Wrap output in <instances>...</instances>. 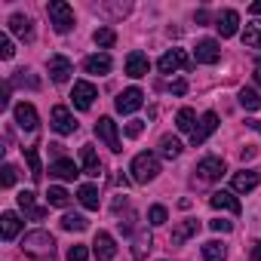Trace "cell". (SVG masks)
Returning a JSON list of instances; mask_svg holds the SVG:
<instances>
[{"instance_id": "1", "label": "cell", "mask_w": 261, "mask_h": 261, "mask_svg": "<svg viewBox=\"0 0 261 261\" xmlns=\"http://www.w3.org/2000/svg\"><path fill=\"white\" fill-rule=\"evenodd\" d=\"M129 172H133V181L148 185V181H154V178L160 175V157L151 154V151H142V154H136V160H133V166H129Z\"/></svg>"}, {"instance_id": "2", "label": "cell", "mask_w": 261, "mask_h": 261, "mask_svg": "<svg viewBox=\"0 0 261 261\" xmlns=\"http://www.w3.org/2000/svg\"><path fill=\"white\" fill-rule=\"evenodd\" d=\"M46 16H49V25L56 28V34H68L74 28V10L65 4V0H49Z\"/></svg>"}, {"instance_id": "3", "label": "cell", "mask_w": 261, "mask_h": 261, "mask_svg": "<svg viewBox=\"0 0 261 261\" xmlns=\"http://www.w3.org/2000/svg\"><path fill=\"white\" fill-rule=\"evenodd\" d=\"M22 249L31 252V255H53L56 240H53V233H46V230H31V233H25Z\"/></svg>"}, {"instance_id": "4", "label": "cell", "mask_w": 261, "mask_h": 261, "mask_svg": "<svg viewBox=\"0 0 261 261\" xmlns=\"http://www.w3.org/2000/svg\"><path fill=\"white\" fill-rule=\"evenodd\" d=\"M95 139L105 142L114 154L123 151V145H120V133H117V123H114L111 117H98V123H95Z\"/></svg>"}, {"instance_id": "5", "label": "cell", "mask_w": 261, "mask_h": 261, "mask_svg": "<svg viewBox=\"0 0 261 261\" xmlns=\"http://www.w3.org/2000/svg\"><path fill=\"white\" fill-rule=\"evenodd\" d=\"M142 105H145V92H142L139 86H129V89H123V92L117 95V101H114V108H117L120 114H136Z\"/></svg>"}, {"instance_id": "6", "label": "cell", "mask_w": 261, "mask_h": 261, "mask_svg": "<svg viewBox=\"0 0 261 261\" xmlns=\"http://www.w3.org/2000/svg\"><path fill=\"white\" fill-rule=\"evenodd\" d=\"M49 120H53V129H56L59 136H74L77 133V120H74V114L65 105H56L53 114H49Z\"/></svg>"}, {"instance_id": "7", "label": "cell", "mask_w": 261, "mask_h": 261, "mask_svg": "<svg viewBox=\"0 0 261 261\" xmlns=\"http://www.w3.org/2000/svg\"><path fill=\"white\" fill-rule=\"evenodd\" d=\"M95 98H98V89H95L92 83H86V80H77V83H74V89H71V101H74L77 111H89Z\"/></svg>"}, {"instance_id": "8", "label": "cell", "mask_w": 261, "mask_h": 261, "mask_svg": "<svg viewBox=\"0 0 261 261\" xmlns=\"http://www.w3.org/2000/svg\"><path fill=\"white\" fill-rule=\"evenodd\" d=\"M215 129H218V114H215V111H206V114L200 117L197 129L191 133V145H194V148H197V145H203V142L215 133Z\"/></svg>"}, {"instance_id": "9", "label": "cell", "mask_w": 261, "mask_h": 261, "mask_svg": "<svg viewBox=\"0 0 261 261\" xmlns=\"http://www.w3.org/2000/svg\"><path fill=\"white\" fill-rule=\"evenodd\" d=\"M13 114H16V123L25 129V133H34V129L40 126V117H37V108L31 105V101H19L16 108H13Z\"/></svg>"}, {"instance_id": "10", "label": "cell", "mask_w": 261, "mask_h": 261, "mask_svg": "<svg viewBox=\"0 0 261 261\" xmlns=\"http://www.w3.org/2000/svg\"><path fill=\"white\" fill-rule=\"evenodd\" d=\"M157 68H160V74H175V71L188 68V53H185V49H166V53L160 56Z\"/></svg>"}, {"instance_id": "11", "label": "cell", "mask_w": 261, "mask_h": 261, "mask_svg": "<svg viewBox=\"0 0 261 261\" xmlns=\"http://www.w3.org/2000/svg\"><path fill=\"white\" fill-rule=\"evenodd\" d=\"M92 255L98 261H114L117 258V246H114V237L108 230H98L95 240H92Z\"/></svg>"}, {"instance_id": "12", "label": "cell", "mask_w": 261, "mask_h": 261, "mask_svg": "<svg viewBox=\"0 0 261 261\" xmlns=\"http://www.w3.org/2000/svg\"><path fill=\"white\" fill-rule=\"evenodd\" d=\"M194 56H197V62H200V65H215V62L221 59V46H218V40L206 37V40H200V43H197Z\"/></svg>"}, {"instance_id": "13", "label": "cell", "mask_w": 261, "mask_h": 261, "mask_svg": "<svg viewBox=\"0 0 261 261\" xmlns=\"http://www.w3.org/2000/svg\"><path fill=\"white\" fill-rule=\"evenodd\" d=\"M197 172H200L203 181H218L227 169H224V160H221V157H206V160H200Z\"/></svg>"}, {"instance_id": "14", "label": "cell", "mask_w": 261, "mask_h": 261, "mask_svg": "<svg viewBox=\"0 0 261 261\" xmlns=\"http://www.w3.org/2000/svg\"><path fill=\"white\" fill-rule=\"evenodd\" d=\"M49 175L59 178V181H74V178L80 175V169L74 166V160L62 157V160H53V163H49Z\"/></svg>"}, {"instance_id": "15", "label": "cell", "mask_w": 261, "mask_h": 261, "mask_svg": "<svg viewBox=\"0 0 261 261\" xmlns=\"http://www.w3.org/2000/svg\"><path fill=\"white\" fill-rule=\"evenodd\" d=\"M148 71H151V62H148V56L145 53H129L126 56V74L129 77H148Z\"/></svg>"}, {"instance_id": "16", "label": "cell", "mask_w": 261, "mask_h": 261, "mask_svg": "<svg viewBox=\"0 0 261 261\" xmlns=\"http://www.w3.org/2000/svg\"><path fill=\"white\" fill-rule=\"evenodd\" d=\"M71 74H74L71 59H65V56H53V59H49V77H53L56 83H68Z\"/></svg>"}, {"instance_id": "17", "label": "cell", "mask_w": 261, "mask_h": 261, "mask_svg": "<svg viewBox=\"0 0 261 261\" xmlns=\"http://www.w3.org/2000/svg\"><path fill=\"white\" fill-rule=\"evenodd\" d=\"M209 203H212V209H224L230 215H240V200L233 197V191H215L209 197Z\"/></svg>"}, {"instance_id": "18", "label": "cell", "mask_w": 261, "mask_h": 261, "mask_svg": "<svg viewBox=\"0 0 261 261\" xmlns=\"http://www.w3.org/2000/svg\"><path fill=\"white\" fill-rule=\"evenodd\" d=\"M16 203H19V209H22V212H25L28 218H34V221H40V218L46 215V209L34 203V191H19V197H16Z\"/></svg>"}, {"instance_id": "19", "label": "cell", "mask_w": 261, "mask_h": 261, "mask_svg": "<svg viewBox=\"0 0 261 261\" xmlns=\"http://www.w3.org/2000/svg\"><path fill=\"white\" fill-rule=\"evenodd\" d=\"M19 230H22V218L16 212H4V215H0V237H4L7 243H13L19 237Z\"/></svg>"}, {"instance_id": "20", "label": "cell", "mask_w": 261, "mask_h": 261, "mask_svg": "<svg viewBox=\"0 0 261 261\" xmlns=\"http://www.w3.org/2000/svg\"><path fill=\"white\" fill-rule=\"evenodd\" d=\"M215 28H218L221 37H233V34L240 31V16H237V10H224V13L218 16Z\"/></svg>"}, {"instance_id": "21", "label": "cell", "mask_w": 261, "mask_h": 261, "mask_svg": "<svg viewBox=\"0 0 261 261\" xmlns=\"http://www.w3.org/2000/svg\"><path fill=\"white\" fill-rule=\"evenodd\" d=\"M10 31H13L16 37H22V40H31V37H34V22H31L28 16H22V13H13V16H10Z\"/></svg>"}, {"instance_id": "22", "label": "cell", "mask_w": 261, "mask_h": 261, "mask_svg": "<svg viewBox=\"0 0 261 261\" xmlns=\"http://www.w3.org/2000/svg\"><path fill=\"white\" fill-rule=\"evenodd\" d=\"M258 172H252V169H243V172H237L233 175V194H249V191H255L258 188Z\"/></svg>"}, {"instance_id": "23", "label": "cell", "mask_w": 261, "mask_h": 261, "mask_svg": "<svg viewBox=\"0 0 261 261\" xmlns=\"http://www.w3.org/2000/svg\"><path fill=\"white\" fill-rule=\"evenodd\" d=\"M83 71H86V74H98V77L108 74V71H111V56H108V53H95V56H89V59L83 62Z\"/></svg>"}, {"instance_id": "24", "label": "cell", "mask_w": 261, "mask_h": 261, "mask_svg": "<svg viewBox=\"0 0 261 261\" xmlns=\"http://www.w3.org/2000/svg\"><path fill=\"white\" fill-rule=\"evenodd\" d=\"M80 157H83V172L92 175V178H98V175H101V160H98V154L92 151V145H83Z\"/></svg>"}, {"instance_id": "25", "label": "cell", "mask_w": 261, "mask_h": 261, "mask_svg": "<svg viewBox=\"0 0 261 261\" xmlns=\"http://www.w3.org/2000/svg\"><path fill=\"white\" fill-rule=\"evenodd\" d=\"M197 230H200V221H194V218H188V221H181L175 230H172V243L175 246H181L188 237H197Z\"/></svg>"}, {"instance_id": "26", "label": "cell", "mask_w": 261, "mask_h": 261, "mask_svg": "<svg viewBox=\"0 0 261 261\" xmlns=\"http://www.w3.org/2000/svg\"><path fill=\"white\" fill-rule=\"evenodd\" d=\"M197 114H194V108H181L178 111V117H175V126H178V133H194L197 129Z\"/></svg>"}, {"instance_id": "27", "label": "cell", "mask_w": 261, "mask_h": 261, "mask_svg": "<svg viewBox=\"0 0 261 261\" xmlns=\"http://www.w3.org/2000/svg\"><path fill=\"white\" fill-rule=\"evenodd\" d=\"M203 258L206 261H224L227 258V246L218 243V240H209V243H203Z\"/></svg>"}, {"instance_id": "28", "label": "cell", "mask_w": 261, "mask_h": 261, "mask_svg": "<svg viewBox=\"0 0 261 261\" xmlns=\"http://www.w3.org/2000/svg\"><path fill=\"white\" fill-rule=\"evenodd\" d=\"M46 203H49V206H56V209H65V206L71 203V194H68L65 188H59V185H53V188L46 191Z\"/></svg>"}, {"instance_id": "29", "label": "cell", "mask_w": 261, "mask_h": 261, "mask_svg": "<svg viewBox=\"0 0 261 261\" xmlns=\"http://www.w3.org/2000/svg\"><path fill=\"white\" fill-rule=\"evenodd\" d=\"M178 154H181V142H178V139H172V136H163V139H160V157L175 160Z\"/></svg>"}, {"instance_id": "30", "label": "cell", "mask_w": 261, "mask_h": 261, "mask_svg": "<svg viewBox=\"0 0 261 261\" xmlns=\"http://www.w3.org/2000/svg\"><path fill=\"white\" fill-rule=\"evenodd\" d=\"M77 200L83 203V209H98V191H95L92 185H80Z\"/></svg>"}, {"instance_id": "31", "label": "cell", "mask_w": 261, "mask_h": 261, "mask_svg": "<svg viewBox=\"0 0 261 261\" xmlns=\"http://www.w3.org/2000/svg\"><path fill=\"white\" fill-rule=\"evenodd\" d=\"M25 160H28L31 178H34V181H40V178H43V166H40V154H37V148H25Z\"/></svg>"}, {"instance_id": "32", "label": "cell", "mask_w": 261, "mask_h": 261, "mask_svg": "<svg viewBox=\"0 0 261 261\" xmlns=\"http://www.w3.org/2000/svg\"><path fill=\"white\" fill-rule=\"evenodd\" d=\"M62 227H65V230H77V233H80V230H86V227H89V221H86L83 215H77V212H65V215H62Z\"/></svg>"}, {"instance_id": "33", "label": "cell", "mask_w": 261, "mask_h": 261, "mask_svg": "<svg viewBox=\"0 0 261 261\" xmlns=\"http://www.w3.org/2000/svg\"><path fill=\"white\" fill-rule=\"evenodd\" d=\"M240 105H243L246 111H258V108H261V95H258L255 89L243 86V89H240Z\"/></svg>"}, {"instance_id": "34", "label": "cell", "mask_w": 261, "mask_h": 261, "mask_svg": "<svg viewBox=\"0 0 261 261\" xmlns=\"http://www.w3.org/2000/svg\"><path fill=\"white\" fill-rule=\"evenodd\" d=\"M243 43L252 46V49H261V25H258V22L246 25V31H243Z\"/></svg>"}, {"instance_id": "35", "label": "cell", "mask_w": 261, "mask_h": 261, "mask_svg": "<svg viewBox=\"0 0 261 261\" xmlns=\"http://www.w3.org/2000/svg\"><path fill=\"white\" fill-rule=\"evenodd\" d=\"M92 40H95L98 49H111L114 40H117V34H114V28H98V31L92 34Z\"/></svg>"}, {"instance_id": "36", "label": "cell", "mask_w": 261, "mask_h": 261, "mask_svg": "<svg viewBox=\"0 0 261 261\" xmlns=\"http://www.w3.org/2000/svg\"><path fill=\"white\" fill-rule=\"evenodd\" d=\"M151 246H154V240H151V233H148V230H142V233L136 237V246H133V255H136V258L142 261V258L148 255V249H151Z\"/></svg>"}, {"instance_id": "37", "label": "cell", "mask_w": 261, "mask_h": 261, "mask_svg": "<svg viewBox=\"0 0 261 261\" xmlns=\"http://www.w3.org/2000/svg\"><path fill=\"white\" fill-rule=\"evenodd\" d=\"M148 221H151L154 227L166 224V221H169V212H166V206H151V209H148Z\"/></svg>"}, {"instance_id": "38", "label": "cell", "mask_w": 261, "mask_h": 261, "mask_svg": "<svg viewBox=\"0 0 261 261\" xmlns=\"http://www.w3.org/2000/svg\"><path fill=\"white\" fill-rule=\"evenodd\" d=\"M16 178H19V169H16L13 163H4V169H0V185H4V188H13Z\"/></svg>"}, {"instance_id": "39", "label": "cell", "mask_w": 261, "mask_h": 261, "mask_svg": "<svg viewBox=\"0 0 261 261\" xmlns=\"http://www.w3.org/2000/svg\"><path fill=\"white\" fill-rule=\"evenodd\" d=\"M16 56V46H13V40L7 37V34H0V59H13Z\"/></svg>"}, {"instance_id": "40", "label": "cell", "mask_w": 261, "mask_h": 261, "mask_svg": "<svg viewBox=\"0 0 261 261\" xmlns=\"http://www.w3.org/2000/svg\"><path fill=\"white\" fill-rule=\"evenodd\" d=\"M142 133H145V120H129L126 123V136L129 139H139Z\"/></svg>"}, {"instance_id": "41", "label": "cell", "mask_w": 261, "mask_h": 261, "mask_svg": "<svg viewBox=\"0 0 261 261\" xmlns=\"http://www.w3.org/2000/svg\"><path fill=\"white\" fill-rule=\"evenodd\" d=\"M65 258H68V261H86V258H89V249H86V246H71Z\"/></svg>"}, {"instance_id": "42", "label": "cell", "mask_w": 261, "mask_h": 261, "mask_svg": "<svg viewBox=\"0 0 261 261\" xmlns=\"http://www.w3.org/2000/svg\"><path fill=\"white\" fill-rule=\"evenodd\" d=\"M209 227H212L215 233H230V230H233V224H230V221H224V218H215V221H209Z\"/></svg>"}, {"instance_id": "43", "label": "cell", "mask_w": 261, "mask_h": 261, "mask_svg": "<svg viewBox=\"0 0 261 261\" xmlns=\"http://www.w3.org/2000/svg\"><path fill=\"white\" fill-rule=\"evenodd\" d=\"M169 92H172V95H185V92H188V80H172V83H169Z\"/></svg>"}, {"instance_id": "44", "label": "cell", "mask_w": 261, "mask_h": 261, "mask_svg": "<svg viewBox=\"0 0 261 261\" xmlns=\"http://www.w3.org/2000/svg\"><path fill=\"white\" fill-rule=\"evenodd\" d=\"M252 261H261V240L252 243Z\"/></svg>"}, {"instance_id": "45", "label": "cell", "mask_w": 261, "mask_h": 261, "mask_svg": "<svg viewBox=\"0 0 261 261\" xmlns=\"http://www.w3.org/2000/svg\"><path fill=\"white\" fill-rule=\"evenodd\" d=\"M252 74H255V83H258V86H261V59H258V62H255V65H252Z\"/></svg>"}, {"instance_id": "46", "label": "cell", "mask_w": 261, "mask_h": 261, "mask_svg": "<svg viewBox=\"0 0 261 261\" xmlns=\"http://www.w3.org/2000/svg\"><path fill=\"white\" fill-rule=\"evenodd\" d=\"M194 19H197V22H200V25H203V22H209V13H206V10H200V13H197V16H194Z\"/></svg>"}, {"instance_id": "47", "label": "cell", "mask_w": 261, "mask_h": 261, "mask_svg": "<svg viewBox=\"0 0 261 261\" xmlns=\"http://www.w3.org/2000/svg\"><path fill=\"white\" fill-rule=\"evenodd\" d=\"M249 13H252V16H261V0H258V4H252V7H249Z\"/></svg>"}, {"instance_id": "48", "label": "cell", "mask_w": 261, "mask_h": 261, "mask_svg": "<svg viewBox=\"0 0 261 261\" xmlns=\"http://www.w3.org/2000/svg\"><path fill=\"white\" fill-rule=\"evenodd\" d=\"M249 126L255 129V133H261V120H249Z\"/></svg>"}]
</instances>
